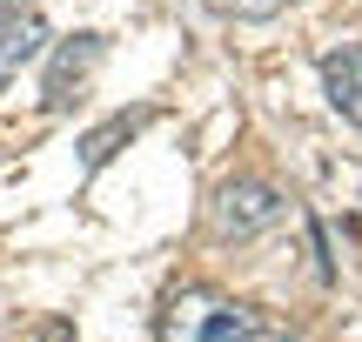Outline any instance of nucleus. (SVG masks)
I'll return each instance as SVG.
<instances>
[{
	"mask_svg": "<svg viewBox=\"0 0 362 342\" xmlns=\"http://www.w3.org/2000/svg\"><path fill=\"white\" fill-rule=\"evenodd\" d=\"M248 329H262V316L242 309V302H228V295L208 289V282L175 289L168 302H161V322H155L161 342H235V336H248Z\"/></svg>",
	"mask_w": 362,
	"mask_h": 342,
	"instance_id": "obj_1",
	"label": "nucleus"
},
{
	"mask_svg": "<svg viewBox=\"0 0 362 342\" xmlns=\"http://www.w3.org/2000/svg\"><path fill=\"white\" fill-rule=\"evenodd\" d=\"M282 215H288L282 188H269V182H255V175H242V182H221L208 228H215L221 242H248V235H262V228H275Z\"/></svg>",
	"mask_w": 362,
	"mask_h": 342,
	"instance_id": "obj_2",
	"label": "nucleus"
},
{
	"mask_svg": "<svg viewBox=\"0 0 362 342\" xmlns=\"http://www.w3.org/2000/svg\"><path fill=\"white\" fill-rule=\"evenodd\" d=\"M101 54H107L101 34H74V40H61V47H54V61H47V94H40V101H47V107H67V101H74V88L88 81V67L101 61Z\"/></svg>",
	"mask_w": 362,
	"mask_h": 342,
	"instance_id": "obj_3",
	"label": "nucleus"
},
{
	"mask_svg": "<svg viewBox=\"0 0 362 342\" xmlns=\"http://www.w3.org/2000/svg\"><path fill=\"white\" fill-rule=\"evenodd\" d=\"M40 40H47V27H40V13H34V7L0 13V88H7V81L40 54Z\"/></svg>",
	"mask_w": 362,
	"mask_h": 342,
	"instance_id": "obj_4",
	"label": "nucleus"
},
{
	"mask_svg": "<svg viewBox=\"0 0 362 342\" xmlns=\"http://www.w3.org/2000/svg\"><path fill=\"white\" fill-rule=\"evenodd\" d=\"M322 88H329V101H336V114H349L362 128V47L322 54Z\"/></svg>",
	"mask_w": 362,
	"mask_h": 342,
	"instance_id": "obj_5",
	"label": "nucleus"
},
{
	"mask_svg": "<svg viewBox=\"0 0 362 342\" xmlns=\"http://www.w3.org/2000/svg\"><path fill=\"white\" fill-rule=\"evenodd\" d=\"M148 114H115V121H101V128L88 134V141H81V161H88V168H107V161H115V148L128 141L134 128H141Z\"/></svg>",
	"mask_w": 362,
	"mask_h": 342,
	"instance_id": "obj_6",
	"label": "nucleus"
},
{
	"mask_svg": "<svg viewBox=\"0 0 362 342\" xmlns=\"http://www.w3.org/2000/svg\"><path fill=\"white\" fill-rule=\"evenodd\" d=\"M228 13H242V20H262V13H282L288 0H221Z\"/></svg>",
	"mask_w": 362,
	"mask_h": 342,
	"instance_id": "obj_7",
	"label": "nucleus"
},
{
	"mask_svg": "<svg viewBox=\"0 0 362 342\" xmlns=\"http://www.w3.org/2000/svg\"><path fill=\"white\" fill-rule=\"evenodd\" d=\"M40 342H74V329H67V322H47V329H40Z\"/></svg>",
	"mask_w": 362,
	"mask_h": 342,
	"instance_id": "obj_8",
	"label": "nucleus"
},
{
	"mask_svg": "<svg viewBox=\"0 0 362 342\" xmlns=\"http://www.w3.org/2000/svg\"><path fill=\"white\" fill-rule=\"evenodd\" d=\"M235 342H275V336L269 329H248V336H235Z\"/></svg>",
	"mask_w": 362,
	"mask_h": 342,
	"instance_id": "obj_9",
	"label": "nucleus"
},
{
	"mask_svg": "<svg viewBox=\"0 0 362 342\" xmlns=\"http://www.w3.org/2000/svg\"><path fill=\"white\" fill-rule=\"evenodd\" d=\"M21 7H34V0H0V13H21Z\"/></svg>",
	"mask_w": 362,
	"mask_h": 342,
	"instance_id": "obj_10",
	"label": "nucleus"
}]
</instances>
